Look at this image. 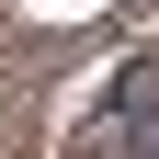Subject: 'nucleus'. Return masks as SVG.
Returning a JSON list of instances; mask_svg holds the SVG:
<instances>
[{
  "label": "nucleus",
  "instance_id": "nucleus-1",
  "mask_svg": "<svg viewBox=\"0 0 159 159\" xmlns=\"http://www.w3.org/2000/svg\"><path fill=\"white\" fill-rule=\"evenodd\" d=\"M34 11H46V23H80V11H102V0H34Z\"/></svg>",
  "mask_w": 159,
  "mask_h": 159
}]
</instances>
